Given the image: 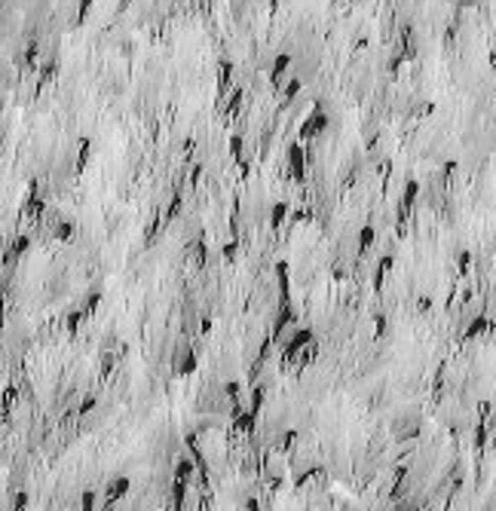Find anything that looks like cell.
<instances>
[{"mask_svg": "<svg viewBox=\"0 0 496 511\" xmlns=\"http://www.w3.org/2000/svg\"><path fill=\"white\" fill-rule=\"evenodd\" d=\"M328 123H331V119H328L325 110H313V113L306 116V123L300 126V135H297V138L306 141V138H313V135H322V132L328 129Z\"/></svg>", "mask_w": 496, "mask_h": 511, "instance_id": "obj_1", "label": "cell"}, {"mask_svg": "<svg viewBox=\"0 0 496 511\" xmlns=\"http://www.w3.org/2000/svg\"><path fill=\"white\" fill-rule=\"evenodd\" d=\"M288 165H291V175H294L297 181H303V175H306V153H303V141H294V144L288 147Z\"/></svg>", "mask_w": 496, "mask_h": 511, "instance_id": "obj_2", "label": "cell"}, {"mask_svg": "<svg viewBox=\"0 0 496 511\" xmlns=\"http://www.w3.org/2000/svg\"><path fill=\"white\" fill-rule=\"evenodd\" d=\"M306 343H313V331H310V328H297V331H294V337L285 343V349H282V358H285V361H291V358H294V355H297V352H300Z\"/></svg>", "mask_w": 496, "mask_h": 511, "instance_id": "obj_3", "label": "cell"}, {"mask_svg": "<svg viewBox=\"0 0 496 511\" xmlns=\"http://www.w3.org/2000/svg\"><path fill=\"white\" fill-rule=\"evenodd\" d=\"M196 368H199V358H196V352H193V349H187L184 355H175V361H172L175 377H187V374H193Z\"/></svg>", "mask_w": 496, "mask_h": 511, "instance_id": "obj_4", "label": "cell"}, {"mask_svg": "<svg viewBox=\"0 0 496 511\" xmlns=\"http://www.w3.org/2000/svg\"><path fill=\"white\" fill-rule=\"evenodd\" d=\"M126 493H129V478L116 475V478L107 484V490H104V502H107V505H113V502H120Z\"/></svg>", "mask_w": 496, "mask_h": 511, "instance_id": "obj_5", "label": "cell"}, {"mask_svg": "<svg viewBox=\"0 0 496 511\" xmlns=\"http://www.w3.org/2000/svg\"><path fill=\"white\" fill-rule=\"evenodd\" d=\"M294 319V309H291V300H282L279 303V315H276V325H273V337H279L282 334V328L288 325Z\"/></svg>", "mask_w": 496, "mask_h": 511, "instance_id": "obj_6", "label": "cell"}, {"mask_svg": "<svg viewBox=\"0 0 496 511\" xmlns=\"http://www.w3.org/2000/svg\"><path fill=\"white\" fill-rule=\"evenodd\" d=\"M31 248V236H18L15 242H12V248L9 251H3V263H15V257L18 254H25Z\"/></svg>", "mask_w": 496, "mask_h": 511, "instance_id": "obj_7", "label": "cell"}, {"mask_svg": "<svg viewBox=\"0 0 496 511\" xmlns=\"http://www.w3.org/2000/svg\"><path fill=\"white\" fill-rule=\"evenodd\" d=\"M254 423H257V413L248 407V410H242L239 417H233V432H251Z\"/></svg>", "mask_w": 496, "mask_h": 511, "instance_id": "obj_8", "label": "cell"}, {"mask_svg": "<svg viewBox=\"0 0 496 511\" xmlns=\"http://www.w3.org/2000/svg\"><path fill=\"white\" fill-rule=\"evenodd\" d=\"M288 64H291V55H288V52H282V55H276V58H273V67H270V83H273V86H276V83H279V77L288 70Z\"/></svg>", "mask_w": 496, "mask_h": 511, "instance_id": "obj_9", "label": "cell"}, {"mask_svg": "<svg viewBox=\"0 0 496 511\" xmlns=\"http://www.w3.org/2000/svg\"><path fill=\"white\" fill-rule=\"evenodd\" d=\"M196 469H199V466H196V459H187V456H178V466H175V478H184V481H190Z\"/></svg>", "mask_w": 496, "mask_h": 511, "instance_id": "obj_10", "label": "cell"}, {"mask_svg": "<svg viewBox=\"0 0 496 511\" xmlns=\"http://www.w3.org/2000/svg\"><path fill=\"white\" fill-rule=\"evenodd\" d=\"M417 193H420V184H417V181H408V184H405V196H401V208H405V211H401V217H405V214H408V208L414 205Z\"/></svg>", "mask_w": 496, "mask_h": 511, "instance_id": "obj_11", "label": "cell"}, {"mask_svg": "<svg viewBox=\"0 0 496 511\" xmlns=\"http://www.w3.org/2000/svg\"><path fill=\"white\" fill-rule=\"evenodd\" d=\"M74 233H77V227H74L70 221H58V224H55V230H52V236H55L58 242H70V239H74Z\"/></svg>", "mask_w": 496, "mask_h": 511, "instance_id": "obj_12", "label": "cell"}, {"mask_svg": "<svg viewBox=\"0 0 496 511\" xmlns=\"http://www.w3.org/2000/svg\"><path fill=\"white\" fill-rule=\"evenodd\" d=\"M83 319H86V312L83 309H70L67 312V319H64V325H67V334L74 337L77 331H80V325H83Z\"/></svg>", "mask_w": 496, "mask_h": 511, "instance_id": "obj_13", "label": "cell"}, {"mask_svg": "<svg viewBox=\"0 0 496 511\" xmlns=\"http://www.w3.org/2000/svg\"><path fill=\"white\" fill-rule=\"evenodd\" d=\"M181 205H184V196H181V190L172 196V202H169V208H166V214H162V221L169 224V221H175L178 217V211H181Z\"/></svg>", "mask_w": 496, "mask_h": 511, "instance_id": "obj_14", "label": "cell"}, {"mask_svg": "<svg viewBox=\"0 0 496 511\" xmlns=\"http://www.w3.org/2000/svg\"><path fill=\"white\" fill-rule=\"evenodd\" d=\"M285 217H288V202H276L270 208V227H279Z\"/></svg>", "mask_w": 496, "mask_h": 511, "instance_id": "obj_15", "label": "cell"}, {"mask_svg": "<svg viewBox=\"0 0 496 511\" xmlns=\"http://www.w3.org/2000/svg\"><path fill=\"white\" fill-rule=\"evenodd\" d=\"M374 239H377V230H374V227H362V233H359V251L365 254V251L374 245Z\"/></svg>", "mask_w": 496, "mask_h": 511, "instance_id": "obj_16", "label": "cell"}, {"mask_svg": "<svg viewBox=\"0 0 496 511\" xmlns=\"http://www.w3.org/2000/svg\"><path fill=\"white\" fill-rule=\"evenodd\" d=\"M187 484L190 481H184V478H175V487H172V502L181 508L184 505V496H187Z\"/></svg>", "mask_w": 496, "mask_h": 511, "instance_id": "obj_17", "label": "cell"}, {"mask_svg": "<svg viewBox=\"0 0 496 511\" xmlns=\"http://www.w3.org/2000/svg\"><path fill=\"white\" fill-rule=\"evenodd\" d=\"M487 328H490V322H487L484 315H478V319H475V322H472V325L466 328V337H469V340H472V337H481V334H484Z\"/></svg>", "mask_w": 496, "mask_h": 511, "instance_id": "obj_18", "label": "cell"}, {"mask_svg": "<svg viewBox=\"0 0 496 511\" xmlns=\"http://www.w3.org/2000/svg\"><path fill=\"white\" fill-rule=\"evenodd\" d=\"M389 266H392V257H389V254L380 257V266H377V276H374V288H383V276H386Z\"/></svg>", "mask_w": 496, "mask_h": 511, "instance_id": "obj_19", "label": "cell"}, {"mask_svg": "<svg viewBox=\"0 0 496 511\" xmlns=\"http://www.w3.org/2000/svg\"><path fill=\"white\" fill-rule=\"evenodd\" d=\"M300 89H303V83H300L297 77H294V80H288V86H285V104H288V101H294V98L300 95Z\"/></svg>", "mask_w": 496, "mask_h": 511, "instance_id": "obj_20", "label": "cell"}, {"mask_svg": "<svg viewBox=\"0 0 496 511\" xmlns=\"http://www.w3.org/2000/svg\"><path fill=\"white\" fill-rule=\"evenodd\" d=\"M156 230H159V214H153V221L147 224V230H144V245H153V239H156Z\"/></svg>", "mask_w": 496, "mask_h": 511, "instance_id": "obj_21", "label": "cell"}, {"mask_svg": "<svg viewBox=\"0 0 496 511\" xmlns=\"http://www.w3.org/2000/svg\"><path fill=\"white\" fill-rule=\"evenodd\" d=\"M236 251H239V239L233 236V239L224 245V260H227V263H233V260H236Z\"/></svg>", "mask_w": 496, "mask_h": 511, "instance_id": "obj_22", "label": "cell"}, {"mask_svg": "<svg viewBox=\"0 0 496 511\" xmlns=\"http://www.w3.org/2000/svg\"><path fill=\"white\" fill-rule=\"evenodd\" d=\"M86 156H89V138H83V141H80V156H77V172H83V168H86Z\"/></svg>", "mask_w": 496, "mask_h": 511, "instance_id": "obj_23", "label": "cell"}, {"mask_svg": "<svg viewBox=\"0 0 496 511\" xmlns=\"http://www.w3.org/2000/svg\"><path fill=\"white\" fill-rule=\"evenodd\" d=\"M261 404H264V386H254V392H251V410L261 413Z\"/></svg>", "mask_w": 496, "mask_h": 511, "instance_id": "obj_24", "label": "cell"}, {"mask_svg": "<svg viewBox=\"0 0 496 511\" xmlns=\"http://www.w3.org/2000/svg\"><path fill=\"white\" fill-rule=\"evenodd\" d=\"M239 101H242V89H236V92H233V98H230V104H227V116H236Z\"/></svg>", "mask_w": 496, "mask_h": 511, "instance_id": "obj_25", "label": "cell"}, {"mask_svg": "<svg viewBox=\"0 0 496 511\" xmlns=\"http://www.w3.org/2000/svg\"><path fill=\"white\" fill-rule=\"evenodd\" d=\"M98 303H101V294L95 291V294H89V300H86V306H83V312H86V315H92V312L98 309Z\"/></svg>", "mask_w": 496, "mask_h": 511, "instance_id": "obj_26", "label": "cell"}, {"mask_svg": "<svg viewBox=\"0 0 496 511\" xmlns=\"http://www.w3.org/2000/svg\"><path fill=\"white\" fill-rule=\"evenodd\" d=\"M95 502H98V496H95V490H86L83 493V499H80V508H95Z\"/></svg>", "mask_w": 496, "mask_h": 511, "instance_id": "obj_27", "label": "cell"}, {"mask_svg": "<svg viewBox=\"0 0 496 511\" xmlns=\"http://www.w3.org/2000/svg\"><path fill=\"white\" fill-rule=\"evenodd\" d=\"M239 389H242V383H239V380H230V383L224 386V395H227V398H239Z\"/></svg>", "mask_w": 496, "mask_h": 511, "instance_id": "obj_28", "label": "cell"}, {"mask_svg": "<svg viewBox=\"0 0 496 511\" xmlns=\"http://www.w3.org/2000/svg\"><path fill=\"white\" fill-rule=\"evenodd\" d=\"M92 410H95V395H89V398H83V404L77 407V413H80V417H86V413H92Z\"/></svg>", "mask_w": 496, "mask_h": 511, "instance_id": "obj_29", "label": "cell"}, {"mask_svg": "<svg viewBox=\"0 0 496 511\" xmlns=\"http://www.w3.org/2000/svg\"><path fill=\"white\" fill-rule=\"evenodd\" d=\"M92 3H95V0H80V3H77V21H80V25L86 21V12H89Z\"/></svg>", "mask_w": 496, "mask_h": 511, "instance_id": "obj_30", "label": "cell"}, {"mask_svg": "<svg viewBox=\"0 0 496 511\" xmlns=\"http://www.w3.org/2000/svg\"><path fill=\"white\" fill-rule=\"evenodd\" d=\"M58 74V64H55V58L52 61H46V67H43V80H49V77H55Z\"/></svg>", "mask_w": 496, "mask_h": 511, "instance_id": "obj_31", "label": "cell"}, {"mask_svg": "<svg viewBox=\"0 0 496 511\" xmlns=\"http://www.w3.org/2000/svg\"><path fill=\"white\" fill-rule=\"evenodd\" d=\"M230 150H233V156L239 159V153H242V138H239V135H233V138H230Z\"/></svg>", "mask_w": 496, "mask_h": 511, "instance_id": "obj_32", "label": "cell"}, {"mask_svg": "<svg viewBox=\"0 0 496 511\" xmlns=\"http://www.w3.org/2000/svg\"><path fill=\"white\" fill-rule=\"evenodd\" d=\"M374 331H377L374 337H383V331H386V319L383 315H374Z\"/></svg>", "mask_w": 496, "mask_h": 511, "instance_id": "obj_33", "label": "cell"}, {"mask_svg": "<svg viewBox=\"0 0 496 511\" xmlns=\"http://www.w3.org/2000/svg\"><path fill=\"white\" fill-rule=\"evenodd\" d=\"M12 404H15V389H12V386H9V389H6V392H3V407H6V410H9V407H12Z\"/></svg>", "mask_w": 496, "mask_h": 511, "instance_id": "obj_34", "label": "cell"}, {"mask_svg": "<svg viewBox=\"0 0 496 511\" xmlns=\"http://www.w3.org/2000/svg\"><path fill=\"white\" fill-rule=\"evenodd\" d=\"M230 74H233V61H221V80L224 83L230 80Z\"/></svg>", "mask_w": 496, "mask_h": 511, "instance_id": "obj_35", "label": "cell"}, {"mask_svg": "<svg viewBox=\"0 0 496 511\" xmlns=\"http://www.w3.org/2000/svg\"><path fill=\"white\" fill-rule=\"evenodd\" d=\"M199 178H202V162H199V165H193V172H190V187H196V184H199Z\"/></svg>", "mask_w": 496, "mask_h": 511, "instance_id": "obj_36", "label": "cell"}, {"mask_svg": "<svg viewBox=\"0 0 496 511\" xmlns=\"http://www.w3.org/2000/svg\"><path fill=\"white\" fill-rule=\"evenodd\" d=\"M205 260H208V248H205V245H199V248H196V263H199V266H205Z\"/></svg>", "mask_w": 496, "mask_h": 511, "instance_id": "obj_37", "label": "cell"}, {"mask_svg": "<svg viewBox=\"0 0 496 511\" xmlns=\"http://www.w3.org/2000/svg\"><path fill=\"white\" fill-rule=\"evenodd\" d=\"M12 508H28V493H15V499H12Z\"/></svg>", "mask_w": 496, "mask_h": 511, "instance_id": "obj_38", "label": "cell"}, {"mask_svg": "<svg viewBox=\"0 0 496 511\" xmlns=\"http://www.w3.org/2000/svg\"><path fill=\"white\" fill-rule=\"evenodd\" d=\"M417 309H420V312H429V309H432V297H420V300H417Z\"/></svg>", "mask_w": 496, "mask_h": 511, "instance_id": "obj_39", "label": "cell"}, {"mask_svg": "<svg viewBox=\"0 0 496 511\" xmlns=\"http://www.w3.org/2000/svg\"><path fill=\"white\" fill-rule=\"evenodd\" d=\"M469 260H472V254H469V251H460V270H463V273L469 270Z\"/></svg>", "mask_w": 496, "mask_h": 511, "instance_id": "obj_40", "label": "cell"}, {"mask_svg": "<svg viewBox=\"0 0 496 511\" xmlns=\"http://www.w3.org/2000/svg\"><path fill=\"white\" fill-rule=\"evenodd\" d=\"M113 355H104V361H101V374H110V368H113Z\"/></svg>", "mask_w": 496, "mask_h": 511, "instance_id": "obj_41", "label": "cell"}, {"mask_svg": "<svg viewBox=\"0 0 496 511\" xmlns=\"http://www.w3.org/2000/svg\"><path fill=\"white\" fill-rule=\"evenodd\" d=\"M245 508H251V511H257V508H261V502H257V499H254V496H251V499H245Z\"/></svg>", "mask_w": 496, "mask_h": 511, "instance_id": "obj_42", "label": "cell"}, {"mask_svg": "<svg viewBox=\"0 0 496 511\" xmlns=\"http://www.w3.org/2000/svg\"><path fill=\"white\" fill-rule=\"evenodd\" d=\"M432 110H435V104H423V107H420V113H423V116H429Z\"/></svg>", "mask_w": 496, "mask_h": 511, "instance_id": "obj_43", "label": "cell"}]
</instances>
